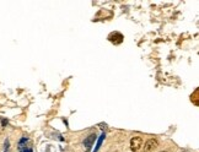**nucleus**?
Returning a JSON list of instances; mask_svg holds the SVG:
<instances>
[{"label": "nucleus", "instance_id": "nucleus-7", "mask_svg": "<svg viewBox=\"0 0 199 152\" xmlns=\"http://www.w3.org/2000/svg\"><path fill=\"white\" fill-rule=\"evenodd\" d=\"M4 152H9V151H7V150H5V151H4Z\"/></svg>", "mask_w": 199, "mask_h": 152}, {"label": "nucleus", "instance_id": "nucleus-4", "mask_svg": "<svg viewBox=\"0 0 199 152\" xmlns=\"http://www.w3.org/2000/svg\"><path fill=\"white\" fill-rule=\"evenodd\" d=\"M96 137H97L96 134H90V135L84 140V146H85V149H86V152H90L92 145H94V142L96 141Z\"/></svg>", "mask_w": 199, "mask_h": 152}, {"label": "nucleus", "instance_id": "nucleus-5", "mask_svg": "<svg viewBox=\"0 0 199 152\" xmlns=\"http://www.w3.org/2000/svg\"><path fill=\"white\" fill-rule=\"evenodd\" d=\"M106 139V134H104V131L101 134V136H100V139L97 140V144H96V147H95V150L92 152H99L100 147H101V145H102V142H103V140Z\"/></svg>", "mask_w": 199, "mask_h": 152}, {"label": "nucleus", "instance_id": "nucleus-2", "mask_svg": "<svg viewBox=\"0 0 199 152\" xmlns=\"http://www.w3.org/2000/svg\"><path fill=\"white\" fill-rule=\"evenodd\" d=\"M143 146V139L140 136H133L130 139V150L133 152L139 151Z\"/></svg>", "mask_w": 199, "mask_h": 152}, {"label": "nucleus", "instance_id": "nucleus-6", "mask_svg": "<svg viewBox=\"0 0 199 152\" xmlns=\"http://www.w3.org/2000/svg\"><path fill=\"white\" fill-rule=\"evenodd\" d=\"M7 124V120H2V125H6Z\"/></svg>", "mask_w": 199, "mask_h": 152}, {"label": "nucleus", "instance_id": "nucleus-8", "mask_svg": "<svg viewBox=\"0 0 199 152\" xmlns=\"http://www.w3.org/2000/svg\"><path fill=\"white\" fill-rule=\"evenodd\" d=\"M161 152H166V151H161Z\"/></svg>", "mask_w": 199, "mask_h": 152}, {"label": "nucleus", "instance_id": "nucleus-3", "mask_svg": "<svg viewBox=\"0 0 199 152\" xmlns=\"http://www.w3.org/2000/svg\"><path fill=\"white\" fill-rule=\"evenodd\" d=\"M159 147V142L155 139H149L144 145V152H154Z\"/></svg>", "mask_w": 199, "mask_h": 152}, {"label": "nucleus", "instance_id": "nucleus-1", "mask_svg": "<svg viewBox=\"0 0 199 152\" xmlns=\"http://www.w3.org/2000/svg\"><path fill=\"white\" fill-rule=\"evenodd\" d=\"M17 149H19V152H33L31 140L26 136L20 139V141L17 144Z\"/></svg>", "mask_w": 199, "mask_h": 152}]
</instances>
